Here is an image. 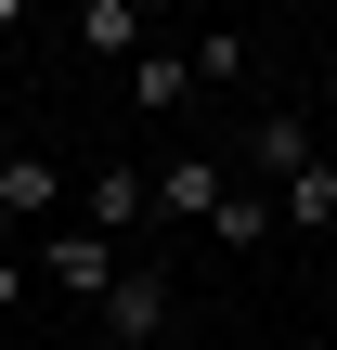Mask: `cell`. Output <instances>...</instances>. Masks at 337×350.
<instances>
[{
  "label": "cell",
  "instance_id": "11",
  "mask_svg": "<svg viewBox=\"0 0 337 350\" xmlns=\"http://www.w3.org/2000/svg\"><path fill=\"white\" fill-rule=\"evenodd\" d=\"M182 65H195V78H247V39H234V26H208V39H182Z\"/></svg>",
  "mask_w": 337,
  "mask_h": 350
},
{
  "label": "cell",
  "instance_id": "9",
  "mask_svg": "<svg viewBox=\"0 0 337 350\" xmlns=\"http://www.w3.org/2000/svg\"><path fill=\"white\" fill-rule=\"evenodd\" d=\"M208 247H273V195H221V221H208Z\"/></svg>",
  "mask_w": 337,
  "mask_h": 350
},
{
  "label": "cell",
  "instance_id": "13",
  "mask_svg": "<svg viewBox=\"0 0 337 350\" xmlns=\"http://www.w3.org/2000/svg\"><path fill=\"white\" fill-rule=\"evenodd\" d=\"M0 169H13V143H0Z\"/></svg>",
  "mask_w": 337,
  "mask_h": 350
},
{
  "label": "cell",
  "instance_id": "14",
  "mask_svg": "<svg viewBox=\"0 0 337 350\" xmlns=\"http://www.w3.org/2000/svg\"><path fill=\"white\" fill-rule=\"evenodd\" d=\"M169 350H195V338H169Z\"/></svg>",
  "mask_w": 337,
  "mask_h": 350
},
{
  "label": "cell",
  "instance_id": "5",
  "mask_svg": "<svg viewBox=\"0 0 337 350\" xmlns=\"http://www.w3.org/2000/svg\"><path fill=\"white\" fill-rule=\"evenodd\" d=\"M78 208H91V234H104V247H117V234H130V221H143V208H156V182H143V169H130V156H104V169H91V195H78Z\"/></svg>",
  "mask_w": 337,
  "mask_h": 350
},
{
  "label": "cell",
  "instance_id": "3",
  "mask_svg": "<svg viewBox=\"0 0 337 350\" xmlns=\"http://www.w3.org/2000/svg\"><path fill=\"white\" fill-rule=\"evenodd\" d=\"M234 143H247V169H260V182H273V195H286V182H299V169H312V156H325V143H312V130H299V117H247V130H234Z\"/></svg>",
  "mask_w": 337,
  "mask_h": 350
},
{
  "label": "cell",
  "instance_id": "4",
  "mask_svg": "<svg viewBox=\"0 0 337 350\" xmlns=\"http://www.w3.org/2000/svg\"><path fill=\"white\" fill-rule=\"evenodd\" d=\"M0 208H13V234H52V208H65V169L13 143V169H0Z\"/></svg>",
  "mask_w": 337,
  "mask_h": 350
},
{
  "label": "cell",
  "instance_id": "7",
  "mask_svg": "<svg viewBox=\"0 0 337 350\" xmlns=\"http://www.w3.org/2000/svg\"><path fill=\"white\" fill-rule=\"evenodd\" d=\"M273 221H299V234H337V156H312V169L273 195Z\"/></svg>",
  "mask_w": 337,
  "mask_h": 350
},
{
  "label": "cell",
  "instance_id": "6",
  "mask_svg": "<svg viewBox=\"0 0 337 350\" xmlns=\"http://www.w3.org/2000/svg\"><path fill=\"white\" fill-rule=\"evenodd\" d=\"M221 195H234V182H221V156H182V169H156V208H169V221H221Z\"/></svg>",
  "mask_w": 337,
  "mask_h": 350
},
{
  "label": "cell",
  "instance_id": "2",
  "mask_svg": "<svg viewBox=\"0 0 337 350\" xmlns=\"http://www.w3.org/2000/svg\"><path fill=\"white\" fill-rule=\"evenodd\" d=\"M104 338H117V350H169V273H117Z\"/></svg>",
  "mask_w": 337,
  "mask_h": 350
},
{
  "label": "cell",
  "instance_id": "8",
  "mask_svg": "<svg viewBox=\"0 0 337 350\" xmlns=\"http://www.w3.org/2000/svg\"><path fill=\"white\" fill-rule=\"evenodd\" d=\"M182 91H195V65H182V52H143V65H130V104H143V117H169Z\"/></svg>",
  "mask_w": 337,
  "mask_h": 350
},
{
  "label": "cell",
  "instance_id": "12",
  "mask_svg": "<svg viewBox=\"0 0 337 350\" xmlns=\"http://www.w3.org/2000/svg\"><path fill=\"white\" fill-rule=\"evenodd\" d=\"M13 286H26V273H13V260H0V312H13Z\"/></svg>",
  "mask_w": 337,
  "mask_h": 350
},
{
  "label": "cell",
  "instance_id": "1",
  "mask_svg": "<svg viewBox=\"0 0 337 350\" xmlns=\"http://www.w3.org/2000/svg\"><path fill=\"white\" fill-rule=\"evenodd\" d=\"M39 286H65V299L104 312V299H117V247H104L91 221H78V234H39Z\"/></svg>",
  "mask_w": 337,
  "mask_h": 350
},
{
  "label": "cell",
  "instance_id": "10",
  "mask_svg": "<svg viewBox=\"0 0 337 350\" xmlns=\"http://www.w3.org/2000/svg\"><path fill=\"white\" fill-rule=\"evenodd\" d=\"M78 39H91V52H130V39H143V0H91Z\"/></svg>",
  "mask_w": 337,
  "mask_h": 350
}]
</instances>
